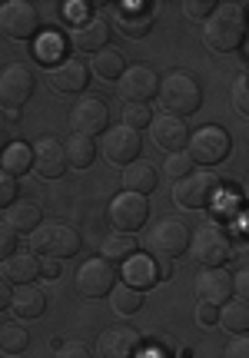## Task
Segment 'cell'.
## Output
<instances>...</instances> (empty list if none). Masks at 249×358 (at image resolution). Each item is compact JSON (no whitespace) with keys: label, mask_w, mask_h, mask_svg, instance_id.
Masks as SVG:
<instances>
[{"label":"cell","mask_w":249,"mask_h":358,"mask_svg":"<svg viewBox=\"0 0 249 358\" xmlns=\"http://www.w3.org/2000/svg\"><path fill=\"white\" fill-rule=\"evenodd\" d=\"M233 292H239V299H246L249 295V268H243V272L233 275Z\"/></svg>","instance_id":"ee69618b"},{"label":"cell","mask_w":249,"mask_h":358,"mask_svg":"<svg viewBox=\"0 0 249 358\" xmlns=\"http://www.w3.org/2000/svg\"><path fill=\"white\" fill-rule=\"evenodd\" d=\"M133 252H136V236H130V232H113L110 239L104 243V256L110 266L113 262H127V259H133Z\"/></svg>","instance_id":"4dcf8cb0"},{"label":"cell","mask_w":249,"mask_h":358,"mask_svg":"<svg viewBox=\"0 0 249 358\" xmlns=\"http://www.w3.org/2000/svg\"><path fill=\"white\" fill-rule=\"evenodd\" d=\"M197 295L206 306H223L233 299V275L226 268H203L197 275Z\"/></svg>","instance_id":"d6986e66"},{"label":"cell","mask_w":249,"mask_h":358,"mask_svg":"<svg viewBox=\"0 0 249 358\" xmlns=\"http://www.w3.org/2000/svg\"><path fill=\"white\" fill-rule=\"evenodd\" d=\"M70 40H64L60 34H47V37H40L37 43H34V57H37L40 64H50L57 66L60 60H64V50Z\"/></svg>","instance_id":"d6a6232c"},{"label":"cell","mask_w":249,"mask_h":358,"mask_svg":"<svg viewBox=\"0 0 249 358\" xmlns=\"http://www.w3.org/2000/svg\"><path fill=\"white\" fill-rule=\"evenodd\" d=\"M190 249H193V256H197V262L203 268H223L229 259L236 256L229 232L223 226H216V222L197 229V236H190Z\"/></svg>","instance_id":"5b68a950"},{"label":"cell","mask_w":249,"mask_h":358,"mask_svg":"<svg viewBox=\"0 0 249 358\" xmlns=\"http://www.w3.org/2000/svg\"><path fill=\"white\" fill-rule=\"evenodd\" d=\"M0 275L17 282V285H34V279H40V259L34 252H13L10 259H3Z\"/></svg>","instance_id":"cb8c5ba5"},{"label":"cell","mask_w":249,"mask_h":358,"mask_svg":"<svg viewBox=\"0 0 249 358\" xmlns=\"http://www.w3.org/2000/svg\"><path fill=\"white\" fill-rule=\"evenodd\" d=\"M123 279H127V285L130 289H150L153 282H159L157 279V262L153 259H143V256H133V259H127V268H123Z\"/></svg>","instance_id":"83f0119b"},{"label":"cell","mask_w":249,"mask_h":358,"mask_svg":"<svg viewBox=\"0 0 249 358\" xmlns=\"http://www.w3.org/2000/svg\"><path fill=\"white\" fill-rule=\"evenodd\" d=\"M216 322H223V329L226 332H249V302L246 299H236V302H223V312H220V319Z\"/></svg>","instance_id":"f1b7e54d"},{"label":"cell","mask_w":249,"mask_h":358,"mask_svg":"<svg viewBox=\"0 0 249 358\" xmlns=\"http://www.w3.org/2000/svg\"><path fill=\"white\" fill-rule=\"evenodd\" d=\"M143 348V338L130 325H110L97 338V355L100 358H136Z\"/></svg>","instance_id":"7c38bea8"},{"label":"cell","mask_w":249,"mask_h":358,"mask_svg":"<svg viewBox=\"0 0 249 358\" xmlns=\"http://www.w3.org/2000/svg\"><path fill=\"white\" fill-rule=\"evenodd\" d=\"M27 345H30V335H27L24 325H17V322L0 325V352L20 355V352H27Z\"/></svg>","instance_id":"836d02e7"},{"label":"cell","mask_w":249,"mask_h":358,"mask_svg":"<svg viewBox=\"0 0 249 358\" xmlns=\"http://www.w3.org/2000/svg\"><path fill=\"white\" fill-rule=\"evenodd\" d=\"M0 30L10 40H30L37 37L40 30V13L34 3L27 0H10V3H0Z\"/></svg>","instance_id":"8fae6325"},{"label":"cell","mask_w":249,"mask_h":358,"mask_svg":"<svg viewBox=\"0 0 249 358\" xmlns=\"http://www.w3.org/2000/svg\"><path fill=\"white\" fill-rule=\"evenodd\" d=\"M93 156H97V143L90 136H83V133H70L64 140V159L66 166L73 169H87L93 163Z\"/></svg>","instance_id":"4316f807"},{"label":"cell","mask_w":249,"mask_h":358,"mask_svg":"<svg viewBox=\"0 0 249 358\" xmlns=\"http://www.w3.org/2000/svg\"><path fill=\"white\" fill-rule=\"evenodd\" d=\"M93 70H97V77L100 80H120L123 77V70H127V60H123V53L120 50L106 47V50L93 53Z\"/></svg>","instance_id":"f546056e"},{"label":"cell","mask_w":249,"mask_h":358,"mask_svg":"<svg viewBox=\"0 0 249 358\" xmlns=\"http://www.w3.org/2000/svg\"><path fill=\"white\" fill-rule=\"evenodd\" d=\"M100 146H104V156L113 163V166H130L133 159L140 156L143 140H140V133H136V129L117 127V129H106Z\"/></svg>","instance_id":"5bb4252c"},{"label":"cell","mask_w":249,"mask_h":358,"mask_svg":"<svg viewBox=\"0 0 249 358\" xmlns=\"http://www.w3.org/2000/svg\"><path fill=\"white\" fill-rule=\"evenodd\" d=\"M34 87H37V80H34V73H30L24 64L3 66V70H0V106H3L7 113H17V110L27 106V100L34 96Z\"/></svg>","instance_id":"52a82bcc"},{"label":"cell","mask_w":249,"mask_h":358,"mask_svg":"<svg viewBox=\"0 0 249 358\" xmlns=\"http://www.w3.org/2000/svg\"><path fill=\"white\" fill-rule=\"evenodd\" d=\"M47 308V295L37 285H17L10 292V312L17 319H40Z\"/></svg>","instance_id":"7402d4cb"},{"label":"cell","mask_w":249,"mask_h":358,"mask_svg":"<svg viewBox=\"0 0 249 358\" xmlns=\"http://www.w3.org/2000/svg\"><path fill=\"white\" fill-rule=\"evenodd\" d=\"M70 127L73 133H83V136H97V133H106L110 129V110L100 96H83L77 100V106L70 110Z\"/></svg>","instance_id":"4fadbf2b"},{"label":"cell","mask_w":249,"mask_h":358,"mask_svg":"<svg viewBox=\"0 0 249 358\" xmlns=\"http://www.w3.org/2000/svg\"><path fill=\"white\" fill-rule=\"evenodd\" d=\"M150 120H153V113H150L146 103H127V106H123V127H130L140 133L143 127H150Z\"/></svg>","instance_id":"e575fe53"},{"label":"cell","mask_w":249,"mask_h":358,"mask_svg":"<svg viewBox=\"0 0 249 358\" xmlns=\"http://www.w3.org/2000/svg\"><path fill=\"white\" fill-rule=\"evenodd\" d=\"M153 27V13L143 3H123L117 7V30L130 40H143Z\"/></svg>","instance_id":"44dd1931"},{"label":"cell","mask_w":249,"mask_h":358,"mask_svg":"<svg viewBox=\"0 0 249 358\" xmlns=\"http://www.w3.org/2000/svg\"><path fill=\"white\" fill-rule=\"evenodd\" d=\"M157 100H159V106H163L166 116L183 120V116H193L199 110L203 90H199V83L190 77V73H166V77L159 80Z\"/></svg>","instance_id":"7a4b0ae2"},{"label":"cell","mask_w":249,"mask_h":358,"mask_svg":"<svg viewBox=\"0 0 249 358\" xmlns=\"http://www.w3.org/2000/svg\"><path fill=\"white\" fill-rule=\"evenodd\" d=\"M140 306H143V292L140 289H130L127 282L110 289V308L117 315H133V312H140Z\"/></svg>","instance_id":"1f68e13d"},{"label":"cell","mask_w":249,"mask_h":358,"mask_svg":"<svg viewBox=\"0 0 249 358\" xmlns=\"http://www.w3.org/2000/svg\"><path fill=\"white\" fill-rule=\"evenodd\" d=\"M216 319H220V308L199 302V306H197V322H199V325H216Z\"/></svg>","instance_id":"b9f144b4"},{"label":"cell","mask_w":249,"mask_h":358,"mask_svg":"<svg viewBox=\"0 0 249 358\" xmlns=\"http://www.w3.org/2000/svg\"><path fill=\"white\" fill-rule=\"evenodd\" d=\"M157 90H159V77L143 64L127 66L123 77H120V93H123L127 103H146L150 96H157Z\"/></svg>","instance_id":"9a60e30c"},{"label":"cell","mask_w":249,"mask_h":358,"mask_svg":"<svg viewBox=\"0 0 249 358\" xmlns=\"http://www.w3.org/2000/svg\"><path fill=\"white\" fill-rule=\"evenodd\" d=\"M90 83V66L80 57H64L57 66H50V87L57 93H83Z\"/></svg>","instance_id":"2e32d148"},{"label":"cell","mask_w":249,"mask_h":358,"mask_svg":"<svg viewBox=\"0 0 249 358\" xmlns=\"http://www.w3.org/2000/svg\"><path fill=\"white\" fill-rule=\"evenodd\" d=\"M3 308H10V282L0 275V312H3Z\"/></svg>","instance_id":"bcb514c9"},{"label":"cell","mask_w":249,"mask_h":358,"mask_svg":"<svg viewBox=\"0 0 249 358\" xmlns=\"http://www.w3.org/2000/svg\"><path fill=\"white\" fill-rule=\"evenodd\" d=\"M220 3H213V0H186L183 3V13L190 20H206L213 10H216Z\"/></svg>","instance_id":"74e56055"},{"label":"cell","mask_w":249,"mask_h":358,"mask_svg":"<svg viewBox=\"0 0 249 358\" xmlns=\"http://www.w3.org/2000/svg\"><path fill=\"white\" fill-rule=\"evenodd\" d=\"M13 199H17V179L0 169V209H7Z\"/></svg>","instance_id":"f35d334b"},{"label":"cell","mask_w":249,"mask_h":358,"mask_svg":"<svg viewBox=\"0 0 249 358\" xmlns=\"http://www.w3.org/2000/svg\"><path fill=\"white\" fill-rule=\"evenodd\" d=\"M233 110L239 116H249V80L246 73H239L236 83H233Z\"/></svg>","instance_id":"8d00e7d4"},{"label":"cell","mask_w":249,"mask_h":358,"mask_svg":"<svg viewBox=\"0 0 249 358\" xmlns=\"http://www.w3.org/2000/svg\"><path fill=\"white\" fill-rule=\"evenodd\" d=\"M190 226H186L183 219H159L157 226L150 229L146 236V249H150V256L153 262H173L176 256H183L190 252Z\"/></svg>","instance_id":"277c9868"},{"label":"cell","mask_w":249,"mask_h":358,"mask_svg":"<svg viewBox=\"0 0 249 358\" xmlns=\"http://www.w3.org/2000/svg\"><path fill=\"white\" fill-rule=\"evenodd\" d=\"M30 150H34V166L30 169H37V176H43V179L64 176V169H66L64 140H57V136H43V140H37V146H30Z\"/></svg>","instance_id":"ac0fdd59"},{"label":"cell","mask_w":249,"mask_h":358,"mask_svg":"<svg viewBox=\"0 0 249 358\" xmlns=\"http://www.w3.org/2000/svg\"><path fill=\"white\" fill-rule=\"evenodd\" d=\"M157 189V169L146 159H133L130 166L123 169V192H136V196H150Z\"/></svg>","instance_id":"d4e9b609"},{"label":"cell","mask_w":249,"mask_h":358,"mask_svg":"<svg viewBox=\"0 0 249 358\" xmlns=\"http://www.w3.org/2000/svg\"><path fill=\"white\" fill-rule=\"evenodd\" d=\"M226 358H249V342L243 335H236V338L226 345Z\"/></svg>","instance_id":"7bdbcfd3"},{"label":"cell","mask_w":249,"mask_h":358,"mask_svg":"<svg viewBox=\"0 0 249 358\" xmlns=\"http://www.w3.org/2000/svg\"><path fill=\"white\" fill-rule=\"evenodd\" d=\"M73 282H77V292L83 295V299H104V295H110V289L117 285V268L100 256L87 259V262L77 268Z\"/></svg>","instance_id":"30bf717a"},{"label":"cell","mask_w":249,"mask_h":358,"mask_svg":"<svg viewBox=\"0 0 249 358\" xmlns=\"http://www.w3.org/2000/svg\"><path fill=\"white\" fill-rule=\"evenodd\" d=\"M106 216H110V226L117 232H136L143 229L146 216H150V203H146V196H136V192H120L110 199V209H106Z\"/></svg>","instance_id":"9c48e42d"},{"label":"cell","mask_w":249,"mask_h":358,"mask_svg":"<svg viewBox=\"0 0 249 358\" xmlns=\"http://www.w3.org/2000/svg\"><path fill=\"white\" fill-rule=\"evenodd\" d=\"M190 159L199 163V166H216V163H223L229 150H233V140H229V133L223 127H199L197 133H190Z\"/></svg>","instance_id":"8992f818"},{"label":"cell","mask_w":249,"mask_h":358,"mask_svg":"<svg viewBox=\"0 0 249 358\" xmlns=\"http://www.w3.org/2000/svg\"><path fill=\"white\" fill-rule=\"evenodd\" d=\"M30 166H34V150H30V143L13 140L3 146V153H0V169H3V173H10V176L17 179V176H24V173H30Z\"/></svg>","instance_id":"484cf974"},{"label":"cell","mask_w":249,"mask_h":358,"mask_svg":"<svg viewBox=\"0 0 249 358\" xmlns=\"http://www.w3.org/2000/svg\"><path fill=\"white\" fill-rule=\"evenodd\" d=\"M163 169H166L173 179H183L186 173H193V159H190L186 153H166V163H163Z\"/></svg>","instance_id":"d590c367"},{"label":"cell","mask_w":249,"mask_h":358,"mask_svg":"<svg viewBox=\"0 0 249 358\" xmlns=\"http://www.w3.org/2000/svg\"><path fill=\"white\" fill-rule=\"evenodd\" d=\"M40 275L43 279H57L60 275V262L57 259H40Z\"/></svg>","instance_id":"f6af8a7d"},{"label":"cell","mask_w":249,"mask_h":358,"mask_svg":"<svg viewBox=\"0 0 249 358\" xmlns=\"http://www.w3.org/2000/svg\"><path fill=\"white\" fill-rule=\"evenodd\" d=\"M216 192H220V179L213 173H186L183 179H176L173 199L183 209H206V206H213Z\"/></svg>","instance_id":"ba28073f"},{"label":"cell","mask_w":249,"mask_h":358,"mask_svg":"<svg viewBox=\"0 0 249 358\" xmlns=\"http://www.w3.org/2000/svg\"><path fill=\"white\" fill-rule=\"evenodd\" d=\"M53 358H93L90 348L83 345V342H66V345L57 348V355Z\"/></svg>","instance_id":"60d3db41"},{"label":"cell","mask_w":249,"mask_h":358,"mask_svg":"<svg viewBox=\"0 0 249 358\" xmlns=\"http://www.w3.org/2000/svg\"><path fill=\"white\" fill-rule=\"evenodd\" d=\"M40 222H43V213H40L37 203H27V199H20V203L7 206V222H3V226H7L10 232H17V236H30Z\"/></svg>","instance_id":"603a6c76"},{"label":"cell","mask_w":249,"mask_h":358,"mask_svg":"<svg viewBox=\"0 0 249 358\" xmlns=\"http://www.w3.org/2000/svg\"><path fill=\"white\" fill-rule=\"evenodd\" d=\"M203 40L213 53H233L246 40V13L239 3H223L206 17L203 24Z\"/></svg>","instance_id":"6da1fadb"},{"label":"cell","mask_w":249,"mask_h":358,"mask_svg":"<svg viewBox=\"0 0 249 358\" xmlns=\"http://www.w3.org/2000/svg\"><path fill=\"white\" fill-rule=\"evenodd\" d=\"M17 252V232H10L7 226H0V262L10 259Z\"/></svg>","instance_id":"ab89813d"},{"label":"cell","mask_w":249,"mask_h":358,"mask_svg":"<svg viewBox=\"0 0 249 358\" xmlns=\"http://www.w3.org/2000/svg\"><path fill=\"white\" fill-rule=\"evenodd\" d=\"M106 40H110V24H106L104 17H90V20H80L77 24L70 43L80 53H100V50H106Z\"/></svg>","instance_id":"ffe728a7"},{"label":"cell","mask_w":249,"mask_h":358,"mask_svg":"<svg viewBox=\"0 0 249 358\" xmlns=\"http://www.w3.org/2000/svg\"><path fill=\"white\" fill-rule=\"evenodd\" d=\"M30 249L37 252V259H73L80 252V232L73 226H66L60 219L53 222H40L37 229L30 232Z\"/></svg>","instance_id":"3957f363"},{"label":"cell","mask_w":249,"mask_h":358,"mask_svg":"<svg viewBox=\"0 0 249 358\" xmlns=\"http://www.w3.org/2000/svg\"><path fill=\"white\" fill-rule=\"evenodd\" d=\"M150 133H153V143H157L163 153H183V146L190 143V127L176 116H153L150 120Z\"/></svg>","instance_id":"e0dca14e"}]
</instances>
